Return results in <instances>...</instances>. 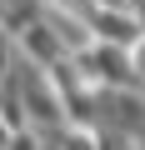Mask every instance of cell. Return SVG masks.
Instances as JSON below:
<instances>
[{
  "mask_svg": "<svg viewBox=\"0 0 145 150\" xmlns=\"http://www.w3.org/2000/svg\"><path fill=\"white\" fill-rule=\"evenodd\" d=\"M130 70H135V85L145 90V30L130 40Z\"/></svg>",
  "mask_w": 145,
  "mask_h": 150,
  "instance_id": "cell-1",
  "label": "cell"
}]
</instances>
